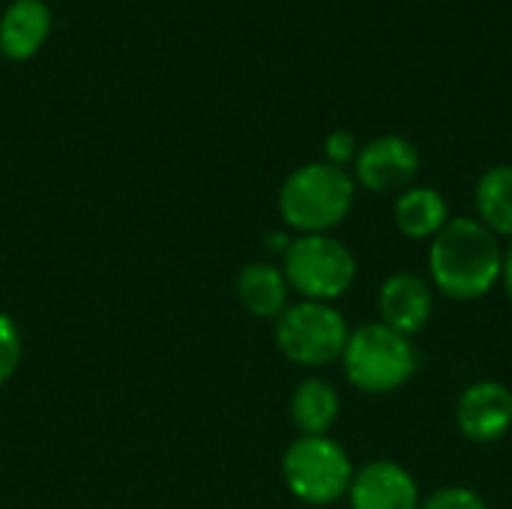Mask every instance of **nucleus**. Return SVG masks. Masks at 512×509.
Wrapping results in <instances>:
<instances>
[{"mask_svg": "<svg viewBox=\"0 0 512 509\" xmlns=\"http://www.w3.org/2000/svg\"><path fill=\"white\" fill-rule=\"evenodd\" d=\"M504 246L477 216H453L429 243L432 288L456 303L489 297L501 285Z\"/></svg>", "mask_w": 512, "mask_h": 509, "instance_id": "f257e3e1", "label": "nucleus"}, {"mask_svg": "<svg viewBox=\"0 0 512 509\" xmlns=\"http://www.w3.org/2000/svg\"><path fill=\"white\" fill-rule=\"evenodd\" d=\"M357 201V183L348 168L330 162H309L291 171L279 189L276 207L288 231L333 234Z\"/></svg>", "mask_w": 512, "mask_h": 509, "instance_id": "f03ea898", "label": "nucleus"}, {"mask_svg": "<svg viewBox=\"0 0 512 509\" xmlns=\"http://www.w3.org/2000/svg\"><path fill=\"white\" fill-rule=\"evenodd\" d=\"M339 363L345 369L348 384L357 393L390 396L411 384V378L420 369V351L414 339L375 321L351 330Z\"/></svg>", "mask_w": 512, "mask_h": 509, "instance_id": "7ed1b4c3", "label": "nucleus"}, {"mask_svg": "<svg viewBox=\"0 0 512 509\" xmlns=\"http://www.w3.org/2000/svg\"><path fill=\"white\" fill-rule=\"evenodd\" d=\"M354 471L348 450L330 435H300L282 456L288 492L309 507H330L348 498Z\"/></svg>", "mask_w": 512, "mask_h": 509, "instance_id": "20e7f679", "label": "nucleus"}, {"mask_svg": "<svg viewBox=\"0 0 512 509\" xmlns=\"http://www.w3.org/2000/svg\"><path fill=\"white\" fill-rule=\"evenodd\" d=\"M282 273L303 300L333 303L354 288L357 258L333 234H297L282 255Z\"/></svg>", "mask_w": 512, "mask_h": 509, "instance_id": "39448f33", "label": "nucleus"}, {"mask_svg": "<svg viewBox=\"0 0 512 509\" xmlns=\"http://www.w3.org/2000/svg\"><path fill=\"white\" fill-rule=\"evenodd\" d=\"M351 327L333 303L300 300L273 321V339L285 360L303 369H321L342 360Z\"/></svg>", "mask_w": 512, "mask_h": 509, "instance_id": "423d86ee", "label": "nucleus"}, {"mask_svg": "<svg viewBox=\"0 0 512 509\" xmlns=\"http://www.w3.org/2000/svg\"><path fill=\"white\" fill-rule=\"evenodd\" d=\"M420 150L405 135H381L360 147L354 159V183L375 195H399L420 174Z\"/></svg>", "mask_w": 512, "mask_h": 509, "instance_id": "0eeeda50", "label": "nucleus"}, {"mask_svg": "<svg viewBox=\"0 0 512 509\" xmlns=\"http://www.w3.org/2000/svg\"><path fill=\"white\" fill-rule=\"evenodd\" d=\"M456 429L471 444H495L512 432V390L501 381H474L456 399Z\"/></svg>", "mask_w": 512, "mask_h": 509, "instance_id": "6e6552de", "label": "nucleus"}, {"mask_svg": "<svg viewBox=\"0 0 512 509\" xmlns=\"http://www.w3.org/2000/svg\"><path fill=\"white\" fill-rule=\"evenodd\" d=\"M423 495L414 474L393 459H372L354 471L348 489L351 509H420Z\"/></svg>", "mask_w": 512, "mask_h": 509, "instance_id": "1a4fd4ad", "label": "nucleus"}, {"mask_svg": "<svg viewBox=\"0 0 512 509\" xmlns=\"http://www.w3.org/2000/svg\"><path fill=\"white\" fill-rule=\"evenodd\" d=\"M378 315L390 330L414 339L435 315V288L417 273H393L378 291Z\"/></svg>", "mask_w": 512, "mask_h": 509, "instance_id": "9d476101", "label": "nucleus"}, {"mask_svg": "<svg viewBox=\"0 0 512 509\" xmlns=\"http://www.w3.org/2000/svg\"><path fill=\"white\" fill-rule=\"evenodd\" d=\"M51 36V9L42 0H12L0 15V54L27 63Z\"/></svg>", "mask_w": 512, "mask_h": 509, "instance_id": "9b49d317", "label": "nucleus"}, {"mask_svg": "<svg viewBox=\"0 0 512 509\" xmlns=\"http://www.w3.org/2000/svg\"><path fill=\"white\" fill-rule=\"evenodd\" d=\"M450 219L453 216H450L447 198L432 186H411V189L399 192V198L393 204V225L408 240L432 243Z\"/></svg>", "mask_w": 512, "mask_h": 509, "instance_id": "f8f14e48", "label": "nucleus"}, {"mask_svg": "<svg viewBox=\"0 0 512 509\" xmlns=\"http://www.w3.org/2000/svg\"><path fill=\"white\" fill-rule=\"evenodd\" d=\"M291 285L282 267L270 261H249L237 276V300L252 318L276 321L291 303Z\"/></svg>", "mask_w": 512, "mask_h": 509, "instance_id": "ddd939ff", "label": "nucleus"}, {"mask_svg": "<svg viewBox=\"0 0 512 509\" xmlns=\"http://www.w3.org/2000/svg\"><path fill=\"white\" fill-rule=\"evenodd\" d=\"M342 411L336 387L324 378H306L294 387L288 399V417L300 435H330Z\"/></svg>", "mask_w": 512, "mask_h": 509, "instance_id": "4468645a", "label": "nucleus"}, {"mask_svg": "<svg viewBox=\"0 0 512 509\" xmlns=\"http://www.w3.org/2000/svg\"><path fill=\"white\" fill-rule=\"evenodd\" d=\"M477 219L498 237L512 240V165H492L474 189Z\"/></svg>", "mask_w": 512, "mask_h": 509, "instance_id": "2eb2a0df", "label": "nucleus"}, {"mask_svg": "<svg viewBox=\"0 0 512 509\" xmlns=\"http://www.w3.org/2000/svg\"><path fill=\"white\" fill-rule=\"evenodd\" d=\"M21 357H24L21 330L6 312H0V387L15 378V372L21 366Z\"/></svg>", "mask_w": 512, "mask_h": 509, "instance_id": "dca6fc26", "label": "nucleus"}, {"mask_svg": "<svg viewBox=\"0 0 512 509\" xmlns=\"http://www.w3.org/2000/svg\"><path fill=\"white\" fill-rule=\"evenodd\" d=\"M420 509H489L480 492L468 486H444L423 498Z\"/></svg>", "mask_w": 512, "mask_h": 509, "instance_id": "f3484780", "label": "nucleus"}, {"mask_svg": "<svg viewBox=\"0 0 512 509\" xmlns=\"http://www.w3.org/2000/svg\"><path fill=\"white\" fill-rule=\"evenodd\" d=\"M357 153H360V144H357L354 132H348V129H336L324 141V156H327L324 162H330V165L345 168L357 159Z\"/></svg>", "mask_w": 512, "mask_h": 509, "instance_id": "a211bd4d", "label": "nucleus"}, {"mask_svg": "<svg viewBox=\"0 0 512 509\" xmlns=\"http://www.w3.org/2000/svg\"><path fill=\"white\" fill-rule=\"evenodd\" d=\"M501 285H504V291H507V297H510L512 303V240L504 246V267H501Z\"/></svg>", "mask_w": 512, "mask_h": 509, "instance_id": "6ab92c4d", "label": "nucleus"}, {"mask_svg": "<svg viewBox=\"0 0 512 509\" xmlns=\"http://www.w3.org/2000/svg\"><path fill=\"white\" fill-rule=\"evenodd\" d=\"M291 240H294V237H291L288 231H276V234H270V237H267V249H270V252H276V255H285V252H288V246H291Z\"/></svg>", "mask_w": 512, "mask_h": 509, "instance_id": "aec40b11", "label": "nucleus"}]
</instances>
